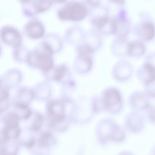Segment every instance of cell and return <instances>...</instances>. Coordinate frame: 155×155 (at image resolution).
<instances>
[{"instance_id": "17", "label": "cell", "mask_w": 155, "mask_h": 155, "mask_svg": "<svg viewBox=\"0 0 155 155\" xmlns=\"http://www.w3.org/2000/svg\"><path fill=\"white\" fill-rule=\"evenodd\" d=\"M30 52L26 48L21 45L15 48L14 57L15 59L18 62H27Z\"/></svg>"}, {"instance_id": "1", "label": "cell", "mask_w": 155, "mask_h": 155, "mask_svg": "<svg viewBox=\"0 0 155 155\" xmlns=\"http://www.w3.org/2000/svg\"><path fill=\"white\" fill-rule=\"evenodd\" d=\"M53 53L51 48L43 42L39 48L30 52L27 62L32 67L48 72L54 66L52 58Z\"/></svg>"}, {"instance_id": "9", "label": "cell", "mask_w": 155, "mask_h": 155, "mask_svg": "<svg viewBox=\"0 0 155 155\" xmlns=\"http://www.w3.org/2000/svg\"><path fill=\"white\" fill-rule=\"evenodd\" d=\"M52 77L55 81L68 83L72 79L68 66L66 64L59 65L54 69Z\"/></svg>"}, {"instance_id": "28", "label": "cell", "mask_w": 155, "mask_h": 155, "mask_svg": "<svg viewBox=\"0 0 155 155\" xmlns=\"http://www.w3.org/2000/svg\"><path fill=\"white\" fill-rule=\"evenodd\" d=\"M88 2L93 5H97L99 3V0H87Z\"/></svg>"}, {"instance_id": "24", "label": "cell", "mask_w": 155, "mask_h": 155, "mask_svg": "<svg viewBox=\"0 0 155 155\" xmlns=\"http://www.w3.org/2000/svg\"><path fill=\"white\" fill-rule=\"evenodd\" d=\"M8 97V93L7 89L3 87L1 91V101L7 99Z\"/></svg>"}, {"instance_id": "13", "label": "cell", "mask_w": 155, "mask_h": 155, "mask_svg": "<svg viewBox=\"0 0 155 155\" xmlns=\"http://www.w3.org/2000/svg\"><path fill=\"white\" fill-rule=\"evenodd\" d=\"M143 75L144 84L149 85L155 81V67L150 63H147L143 67Z\"/></svg>"}, {"instance_id": "4", "label": "cell", "mask_w": 155, "mask_h": 155, "mask_svg": "<svg viewBox=\"0 0 155 155\" xmlns=\"http://www.w3.org/2000/svg\"><path fill=\"white\" fill-rule=\"evenodd\" d=\"M93 54L76 53L73 64L75 71L81 74L90 71L93 66Z\"/></svg>"}, {"instance_id": "12", "label": "cell", "mask_w": 155, "mask_h": 155, "mask_svg": "<svg viewBox=\"0 0 155 155\" xmlns=\"http://www.w3.org/2000/svg\"><path fill=\"white\" fill-rule=\"evenodd\" d=\"M145 50L144 45L140 41H133L128 43V55L133 56H140L144 54Z\"/></svg>"}, {"instance_id": "21", "label": "cell", "mask_w": 155, "mask_h": 155, "mask_svg": "<svg viewBox=\"0 0 155 155\" xmlns=\"http://www.w3.org/2000/svg\"><path fill=\"white\" fill-rule=\"evenodd\" d=\"M51 134L48 132H46L41 134L40 140V143L41 146L47 145L48 139L51 136Z\"/></svg>"}, {"instance_id": "20", "label": "cell", "mask_w": 155, "mask_h": 155, "mask_svg": "<svg viewBox=\"0 0 155 155\" xmlns=\"http://www.w3.org/2000/svg\"><path fill=\"white\" fill-rule=\"evenodd\" d=\"M6 127L8 129L16 128L18 126V117L16 114L11 113L8 114L6 117Z\"/></svg>"}, {"instance_id": "15", "label": "cell", "mask_w": 155, "mask_h": 155, "mask_svg": "<svg viewBox=\"0 0 155 155\" xmlns=\"http://www.w3.org/2000/svg\"><path fill=\"white\" fill-rule=\"evenodd\" d=\"M48 45L52 50L54 53L58 51L62 46L61 39L58 36H52L45 37L43 42Z\"/></svg>"}, {"instance_id": "19", "label": "cell", "mask_w": 155, "mask_h": 155, "mask_svg": "<svg viewBox=\"0 0 155 155\" xmlns=\"http://www.w3.org/2000/svg\"><path fill=\"white\" fill-rule=\"evenodd\" d=\"M52 0H35L34 4L35 12L39 13L45 11L50 7Z\"/></svg>"}, {"instance_id": "31", "label": "cell", "mask_w": 155, "mask_h": 155, "mask_svg": "<svg viewBox=\"0 0 155 155\" xmlns=\"http://www.w3.org/2000/svg\"><path fill=\"white\" fill-rule=\"evenodd\" d=\"M53 2L54 1L55 2L63 3H64L67 0H52Z\"/></svg>"}, {"instance_id": "26", "label": "cell", "mask_w": 155, "mask_h": 155, "mask_svg": "<svg viewBox=\"0 0 155 155\" xmlns=\"http://www.w3.org/2000/svg\"><path fill=\"white\" fill-rule=\"evenodd\" d=\"M17 107L18 108L22 110H27L28 108V106L26 104L21 103L17 104Z\"/></svg>"}, {"instance_id": "25", "label": "cell", "mask_w": 155, "mask_h": 155, "mask_svg": "<svg viewBox=\"0 0 155 155\" xmlns=\"http://www.w3.org/2000/svg\"><path fill=\"white\" fill-rule=\"evenodd\" d=\"M55 102L53 101H50L48 102V104L47 109L49 114L51 116L53 115L55 112L54 110L53 107Z\"/></svg>"}, {"instance_id": "29", "label": "cell", "mask_w": 155, "mask_h": 155, "mask_svg": "<svg viewBox=\"0 0 155 155\" xmlns=\"http://www.w3.org/2000/svg\"><path fill=\"white\" fill-rule=\"evenodd\" d=\"M31 114V111L29 110H28L26 113L25 114L24 116L23 117L25 119L28 118L30 116Z\"/></svg>"}, {"instance_id": "2", "label": "cell", "mask_w": 155, "mask_h": 155, "mask_svg": "<svg viewBox=\"0 0 155 155\" xmlns=\"http://www.w3.org/2000/svg\"><path fill=\"white\" fill-rule=\"evenodd\" d=\"M87 14V8L84 5L79 2H72L59 10L58 16L62 20L78 21L85 18Z\"/></svg>"}, {"instance_id": "18", "label": "cell", "mask_w": 155, "mask_h": 155, "mask_svg": "<svg viewBox=\"0 0 155 155\" xmlns=\"http://www.w3.org/2000/svg\"><path fill=\"white\" fill-rule=\"evenodd\" d=\"M21 79L20 72L17 70H12L7 72L1 79V81L18 82Z\"/></svg>"}, {"instance_id": "10", "label": "cell", "mask_w": 155, "mask_h": 155, "mask_svg": "<svg viewBox=\"0 0 155 155\" xmlns=\"http://www.w3.org/2000/svg\"><path fill=\"white\" fill-rule=\"evenodd\" d=\"M102 42V39L100 35L96 32H94L91 34H85L84 39L82 42L94 52L101 48Z\"/></svg>"}, {"instance_id": "27", "label": "cell", "mask_w": 155, "mask_h": 155, "mask_svg": "<svg viewBox=\"0 0 155 155\" xmlns=\"http://www.w3.org/2000/svg\"><path fill=\"white\" fill-rule=\"evenodd\" d=\"M35 143V140L33 138L32 139L26 143V146L28 148H31L34 146Z\"/></svg>"}, {"instance_id": "33", "label": "cell", "mask_w": 155, "mask_h": 155, "mask_svg": "<svg viewBox=\"0 0 155 155\" xmlns=\"http://www.w3.org/2000/svg\"><path fill=\"white\" fill-rule=\"evenodd\" d=\"M21 2L23 3H27L29 1L31 0H20Z\"/></svg>"}, {"instance_id": "11", "label": "cell", "mask_w": 155, "mask_h": 155, "mask_svg": "<svg viewBox=\"0 0 155 155\" xmlns=\"http://www.w3.org/2000/svg\"><path fill=\"white\" fill-rule=\"evenodd\" d=\"M85 34L81 30H72L66 33L64 40L68 44L76 46L83 41Z\"/></svg>"}, {"instance_id": "32", "label": "cell", "mask_w": 155, "mask_h": 155, "mask_svg": "<svg viewBox=\"0 0 155 155\" xmlns=\"http://www.w3.org/2000/svg\"><path fill=\"white\" fill-rule=\"evenodd\" d=\"M152 118L155 121V112L152 113L151 115Z\"/></svg>"}, {"instance_id": "5", "label": "cell", "mask_w": 155, "mask_h": 155, "mask_svg": "<svg viewBox=\"0 0 155 155\" xmlns=\"http://www.w3.org/2000/svg\"><path fill=\"white\" fill-rule=\"evenodd\" d=\"M131 68L126 61L120 60L116 62L111 70V75L115 81L123 82L127 80L131 74Z\"/></svg>"}, {"instance_id": "3", "label": "cell", "mask_w": 155, "mask_h": 155, "mask_svg": "<svg viewBox=\"0 0 155 155\" xmlns=\"http://www.w3.org/2000/svg\"><path fill=\"white\" fill-rule=\"evenodd\" d=\"M103 101L105 107L110 111L115 112L120 108L122 101L119 91L114 87L107 89L104 91Z\"/></svg>"}, {"instance_id": "23", "label": "cell", "mask_w": 155, "mask_h": 155, "mask_svg": "<svg viewBox=\"0 0 155 155\" xmlns=\"http://www.w3.org/2000/svg\"><path fill=\"white\" fill-rule=\"evenodd\" d=\"M64 114L62 113L59 114L54 116L52 118L51 124L53 125L63 121L65 119Z\"/></svg>"}, {"instance_id": "22", "label": "cell", "mask_w": 155, "mask_h": 155, "mask_svg": "<svg viewBox=\"0 0 155 155\" xmlns=\"http://www.w3.org/2000/svg\"><path fill=\"white\" fill-rule=\"evenodd\" d=\"M36 122L32 126L31 128L35 131L38 130L41 127V124L43 121V117L40 114H37L36 116Z\"/></svg>"}, {"instance_id": "7", "label": "cell", "mask_w": 155, "mask_h": 155, "mask_svg": "<svg viewBox=\"0 0 155 155\" xmlns=\"http://www.w3.org/2000/svg\"><path fill=\"white\" fill-rule=\"evenodd\" d=\"M128 43L127 37L116 36L110 45V51L112 54L117 57H122L128 55Z\"/></svg>"}, {"instance_id": "6", "label": "cell", "mask_w": 155, "mask_h": 155, "mask_svg": "<svg viewBox=\"0 0 155 155\" xmlns=\"http://www.w3.org/2000/svg\"><path fill=\"white\" fill-rule=\"evenodd\" d=\"M0 35L2 41L7 45L15 48L21 45V36L15 29L5 27L1 30Z\"/></svg>"}, {"instance_id": "30", "label": "cell", "mask_w": 155, "mask_h": 155, "mask_svg": "<svg viewBox=\"0 0 155 155\" xmlns=\"http://www.w3.org/2000/svg\"><path fill=\"white\" fill-rule=\"evenodd\" d=\"M111 1L120 4H123L124 2V0H110Z\"/></svg>"}, {"instance_id": "8", "label": "cell", "mask_w": 155, "mask_h": 155, "mask_svg": "<svg viewBox=\"0 0 155 155\" xmlns=\"http://www.w3.org/2000/svg\"><path fill=\"white\" fill-rule=\"evenodd\" d=\"M25 31L29 37L34 39L41 38L43 36L45 33L42 24L36 20H33L29 22L25 26Z\"/></svg>"}, {"instance_id": "14", "label": "cell", "mask_w": 155, "mask_h": 155, "mask_svg": "<svg viewBox=\"0 0 155 155\" xmlns=\"http://www.w3.org/2000/svg\"><path fill=\"white\" fill-rule=\"evenodd\" d=\"M140 33L145 40L152 39L155 35V29L153 25L150 23H146L142 25Z\"/></svg>"}, {"instance_id": "16", "label": "cell", "mask_w": 155, "mask_h": 155, "mask_svg": "<svg viewBox=\"0 0 155 155\" xmlns=\"http://www.w3.org/2000/svg\"><path fill=\"white\" fill-rule=\"evenodd\" d=\"M108 21V17L104 15L95 18L93 20L92 22L97 29L102 34H105Z\"/></svg>"}]
</instances>
